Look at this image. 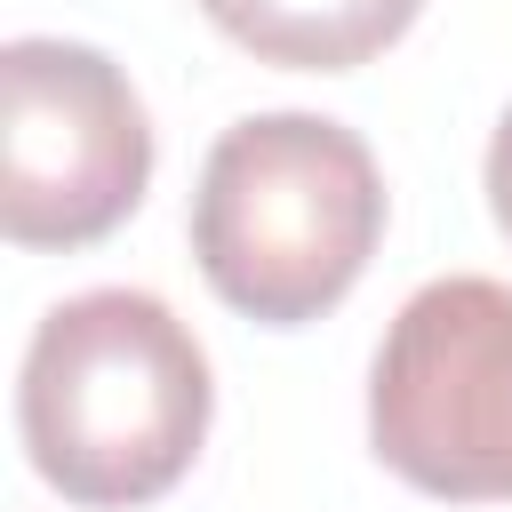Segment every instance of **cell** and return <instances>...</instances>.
Masks as SVG:
<instances>
[{
    "instance_id": "8992f818",
    "label": "cell",
    "mask_w": 512,
    "mask_h": 512,
    "mask_svg": "<svg viewBox=\"0 0 512 512\" xmlns=\"http://www.w3.org/2000/svg\"><path fill=\"white\" fill-rule=\"evenodd\" d=\"M488 216H496V232L512 240V112L496 120V136H488Z\"/></svg>"
},
{
    "instance_id": "3957f363",
    "label": "cell",
    "mask_w": 512,
    "mask_h": 512,
    "mask_svg": "<svg viewBox=\"0 0 512 512\" xmlns=\"http://www.w3.org/2000/svg\"><path fill=\"white\" fill-rule=\"evenodd\" d=\"M368 448L416 496L512 504V288L424 280L368 368Z\"/></svg>"
},
{
    "instance_id": "7a4b0ae2",
    "label": "cell",
    "mask_w": 512,
    "mask_h": 512,
    "mask_svg": "<svg viewBox=\"0 0 512 512\" xmlns=\"http://www.w3.org/2000/svg\"><path fill=\"white\" fill-rule=\"evenodd\" d=\"M376 240L384 176L360 128L328 112H248L208 144L192 184V256L232 312L304 328L352 296Z\"/></svg>"
},
{
    "instance_id": "6da1fadb",
    "label": "cell",
    "mask_w": 512,
    "mask_h": 512,
    "mask_svg": "<svg viewBox=\"0 0 512 512\" xmlns=\"http://www.w3.org/2000/svg\"><path fill=\"white\" fill-rule=\"evenodd\" d=\"M208 352L144 288H80L40 312L16 368L32 472L88 512L168 496L208 440Z\"/></svg>"
},
{
    "instance_id": "5b68a950",
    "label": "cell",
    "mask_w": 512,
    "mask_h": 512,
    "mask_svg": "<svg viewBox=\"0 0 512 512\" xmlns=\"http://www.w3.org/2000/svg\"><path fill=\"white\" fill-rule=\"evenodd\" d=\"M208 24L280 72H352L384 56L424 0H200Z\"/></svg>"
},
{
    "instance_id": "277c9868",
    "label": "cell",
    "mask_w": 512,
    "mask_h": 512,
    "mask_svg": "<svg viewBox=\"0 0 512 512\" xmlns=\"http://www.w3.org/2000/svg\"><path fill=\"white\" fill-rule=\"evenodd\" d=\"M152 120L128 72L88 40L24 32L0 48V232L16 248H88L136 216Z\"/></svg>"
}]
</instances>
